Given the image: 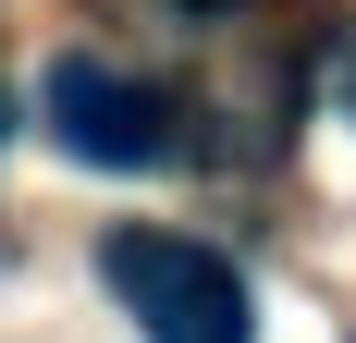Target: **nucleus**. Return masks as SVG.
Masks as SVG:
<instances>
[{"label":"nucleus","mask_w":356,"mask_h":343,"mask_svg":"<svg viewBox=\"0 0 356 343\" xmlns=\"http://www.w3.org/2000/svg\"><path fill=\"white\" fill-rule=\"evenodd\" d=\"M37 110H49L62 160H86V172H160V160H172V99L136 86V74H111V62H86V49L49 62Z\"/></svg>","instance_id":"obj_2"},{"label":"nucleus","mask_w":356,"mask_h":343,"mask_svg":"<svg viewBox=\"0 0 356 343\" xmlns=\"http://www.w3.org/2000/svg\"><path fill=\"white\" fill-rule=\"evenodd\" d=\"M99 282L123 294V319H136L147 343H258L246 270H234L221 245H197V233L123 221V233H99Z\"/></svg>","instance_id":"obj_1"},{"label":"nucleus","mask_w":356,"mask_h":343,"mask_svg":"<svg viewBox=\"0 0 356 343\" xmlns=\"http://www.w3.org/2000/svg\"><path fill=\"white\" fill-rule=\"evenodd\" d=\"M344 123H356V49H344Z\"/></svg>","instance_id":"obj_3"},{"label":"nucleus","mask_w":356,"mask_h":343,"mask_svg":"<svg viewBox=\"0 0 356 343\" xmlns=\"http://www.w3.org/2000/svg\"><path fill=\"white\" fill-rule=\"evenodd\" d=\"M0 135H13V99H0Z\"/></svg>","instance_id":"obj_5"},{"label":"nucleus","mask_w":356,"mask_h":343,"mask_svg":"<svg viewBox=\"0 0 356 343\" xmlns=\"http://www.w3.org/2000/svg\"><path fill=\"white\" fill-rule=\"evenodd\" d=\"M172 12H234V0H172Z\"/></svg>","instance_id":"obj_4"}]
</instances>
